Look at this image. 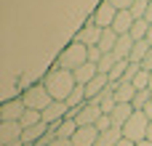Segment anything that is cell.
I'll return each mask as SVG.
<instances>
[{
  "mask_svg": "<svg viewBox=\"0 0 152 146\" xmlns=\"http://www.w3.org/2000/svg\"><path fill=\"white\" fill-rule=\"evenodd\" d=\"M147 130H150V117H147L144 112H134L131 120L123 125V136H126L128 141H134V144L144 141V138H147Z\"/></svg>",
  "mask_w": 152,
  "mask_h": 146,
  "instance_id": "cell-3",
  "label": "cell"
},
{
  "mask_svg": "<svg viewBox=\"0 0 152 146\" xmlns=\"http://www.w3.org/2000/svg\"><path fill=\"white\" fill-rule=\"evenodd\" d=\"M69 141L75 146H96L99 130H96V125H83V128H77V133H75Z\"/></svg>",
  "mask_w": 152,
  "mask_h": 146,
  "instance_id": "cell-10",
  "label": "cell"
},
{
  "mask_svg": "<svg viewBox=\"0 0 152 146\" xmlns=\"http://www.w3.org/2000/svg\"><path fill=\"white\" fill-rule=\"evenodd\" d=\"M91 19H94L102 29H110V27L115 24V19H118V8H115L110 0H104V3L94 11V16H91Z\"/></svg>",
  "mask_w": 152,
  "mask_h": 146,
  "instance_id": "cell-9",
  "label": "cell"
},
{
  "mask_svg": "<svg viewBox=\"0 0 152 146\" xmlns=\"http://www.w3.org/2000/svg\"><path fill=\"white\" fill-rule=\"evenodd\" d=\"M150 5H152L150 0H134V5H131V16H134V19H144Z\"/></svg>",
  "mask_w": 152,
  "mask_h": 146,
  "instance_id": "cell-29",
  "label": "cell"
},
{
  "mask_svg": "<svg viewBox=\"0 0 152 146\" xmlns=\"http://www.w3.org/2000/svg\"><path fill=\"white\" fill-rule=\"evenodd\" d=\"M77 120L75 117H67V120H61L59 122V138H72L75 133H77Z\"/></svg>",
  "mask_w": 152,
  "mask_h": 146,
  "instance_id": "cell-24",
  "label": "cell"
},
{
  "mask_svg": "<svg viewBox=\"0 0 152 146\" xmlns=\"http://www.w3.org/2000/svg\"><path fill=\"white\" fill-rule=\"evenodd\" d=\"M21 133H24V128H21V122H19V120H16V122H0V146L19 141V138H21Z\"/></svg>",
  "mask_w": 152,
  "mask_h": 146,
  "instance_id": "cell-11",
  "label": "cell"
},
{
  "mask_svg": "<svg viewBox=\"0 0 152 146\" xmlns=\"http://www.w3.org/2000/svg\"><path fill=\"white\" fill-rule=\"evenodd\" d=\"M110 128H112V117H110V114H102V117L96 120V130H99V133H107Z\"/></svg>",
  "mask_w": 152,
  "mask_h": 146,
  "instance_id": "cell-31",
  "label": "cell"
},
{
  "mask_svg": "<svg viewBox=\"0 0 152 146\" xmlns=\"http://www.w3.org/2000/svg\"><path fill=\"white\" fill-rule=\"evenodd\" d=\"M150 101H152V90L147 88V90H136V96H134V101H131V104H134V109H136V112H144V106H147Z\"/></svg>",
  "mask_w": 152,
  "mask_h": 146,
  "instance_id": "cell-27",
  "label": "cell"
},
{
  "mask_svg": "<svg viewBox=\"0 0 152 146\" xmlns=\"http://www.w3.org/2000/svg\"><path fill=\"white\" fill-rule=\"evenodd\" d=\"M99 106H102V112H104V114H112V112H115V106H118V98H115V90H112V85H110L107 90H102V96H99Z\"/></svg>",
  "mask_w": 152,
  "mask_h": 146,
  "instance_id": "cell-21",
  "label": "cell"
},
{
  "mask_svg": "<svg viewBox=\"0 0 152 146\" xmlns=\"http://www.w3.org/2000/svg\"><path fill=\"white\" fill-rule=\"evenodd\" d=\"M118 37H120V35L110 27V29H104V32H102V40H99V45H96V48H99L102 53H112V51H115V45H118Z\"/></svg>",
  "mask_w": 152,
  "mask_h": 146,
  "instance_id": "cell-19",
  "label": "cell"
},
{
  "mask_svg": "<svg viewBox=\"0 0 152 146\" xmlns=\"http://www.w3.org/2000/svg\"><path fill=\"white\" fill-rule=\"evenodd\" d=\"M134 16H131V11H118V19H115V24H112V29L118 32V35H128L131 32V27H134Z\"/></svg>",
  "mask_w": 152,
  "mask_h": 146,
  "instance_id": "cell-17",
  "label": "cell"
},
{
  "mask_svg": "<svg viewBox=\"0 0 152 146\" xmlns=\"http://www.w3.org/2000/svg\"><path fill=\"white\" fill-rule=\"evenodd\" d=\"M102 114H104V112H102V106H99V98H94V101H86V104L77 106V109H69L67 117H75L77 125L83 128V125H96V120H99Z\"/></svg>",
  "mask_w": 152,
  "mask_h": 146,
  "instance_id": "cell-5",
  "label": "cell"
},
{
  "mask_svg": "<svg viewBox=\"0 0 152 146\" xmlns=\"http://www.w3.org/2000/svg\"><path fill=\"white\" fill-rule=\"evenodd\" d=\"M24 112H27V104H24L21 96L8 98V101L0 106V122H16V120L24 117Z\"/></svg>",
  "mask_w": 152,
  "mask_h": 146,
  "instance_id": "cell-7",
  "label": "cell"
},
{
  "mask_svg": "<svg viewBox=\"0 0 152 146\" xmlns=\"http://www.w3.org/2000/svg\"><path fill=\"white\" fill-rule=\"evenodd\" d=\"M102 32H104V29H102L94 19H88V21H86V27H80V29H77L75 43H80V45H86V48H94V45H99Z\"/></svg>",
  "mask_w": 152,
  "mask_h": 146,
  "instance_id": "cell-6",
  "label": "cell"
},
{
  "mask_svg": "<svg viewBox=\"0 0 152 146\" xmlns=\"http://www.w3.org/2000/svg\"><path fill=\"white\" fill-rule=\"evenodd\" d=\"M147 40H150V45H152V24H150V35H147Z\"/></svg>",
  "mask_w": 152,
  "mask_h": 146,
  "instance_id": "cell-41",
  "label": "cell"
},
{
  "mask_svg": "<svg viewBox=\"0 0 152 146\" xmlns=\"http://www.w3.org/2000/svg\"><path fill=\"white\" fill-rule=\"evenodd\" d=\"M51 146H75V144H72L69 138H56V141H53Z\"/></svg>",
  "mask_w": 152,
  "mask_h": 146,
  "instance_id": "cell-35",
  "label": "cell"
},
{
  "mask_svg": "<svg viewBox=\"0 0 152 146\" xmlns=\"http://www.w3.org/2000/svg\"><path fill=\"white\" fill-rule=\"evenodd\" d=\"M21 98H24V104H27V109H35V112H43L45 106H51V93L45 90V85L43 82H37V85H32V88H27L24 93H21Z\"/></svg>",
  "mask_w": 152,
  "mask_h": 146,
  "instance_id": "cell-4",
  "label": "cell"
},
{
  "mask_svg": "<svg viewBox=\"0 0 152 146\" xmlns=\"http://www.w3.org/2000/svg\"><path fill=\"white\" fill-rule=\"evenodd\" d=\"M128 35H131L136 43H139V40H147V35H150V21H147V19H136Z\"/></svg>",
  "mask_w": 152,
  "mask_h": 146,
  "instance_id": "cell-23",
  "label": "cell"
},
{
  "mask_svg": "<svg viewBox=\"0 0 152 146\" xmlns=\"http://www.w3.org/2000/svg\"><path fill=\"white\" fill-rule=\"evenodd\" d=\"M102 56H104V53H102L96 45H94V48H88V61H91V64H99V61H102Z\"/></svg>",
  "mask_w": 152,
  "mask_h": 146,
  "instance_id": "cell-32",
  "label": "cell"
},
{
  "mask_svg": "<svg viewBox=\"0 0 152 146\" xmlns=\"http://www.w3.org/2000/svg\"><path fill=\"white\" fill-rule=\"evenodd\" d=\"M48 128L51 125H45V122H37V125H32V128H27L24 133H21V141H24V146H32V144H37L45 133H48Z\"/></svg>",
  "mask_w": 152,
  "mask_h": 146,
  "instance_id": "cell-15",
  "label": "cell"
},
{
  "mask_svg": "<svg viewBox=\"0 0 152 146\" xmlns=\"http://www.w3.org/2000/svg\"><path fill=\"white\" fill-rule=\"evenodd\" d=\"M134 88H136V90H147V88H150V72H147V69H142V72L134 77Z\"/></svg>",
  "mask_w": 152,
  "mask_h": 146,
  "instance_id": "cell-30",
  "label": "cell"
},
{
  "mask_svg": "<svg viewBox=\"0 0 152 146\" xmlns=\"http://www.w3.org/2000/svg\"><path fill=\"white\" fill-rule=\"evenodd\" d=\"M118 11H131V5H134V0H110Z\"/></svg>",
  "mask_w": 152,
  "mask_h": 146,
  "instance_id": "cell-33",
  "label": "cell"
},
{
  "mask_svg": "<svg viewBox=\"0 0 152 146\" xmlns=\"http://www.w3.org/2000/svg\"><path fill=\"white\" fill-rule=\"evenodd\" d=\"M150 40H139V43H136V45H134V51H131V56H128V61H131V64H142V61H144V56H147V53H150Z\"/></svg>",
  "mask_w": 152,
  "mask_h": 146,
  "instance_id": "cell-22",
  "label": "cell"
},
{
  "mask_svg": "<svg viewBox=\"0 0 152 146\" xmlns=\"http://www.w3.org/2000/svg\"><path fill=\"white\" fill-rule=\"evenodd\" d=\"M40 114H43V122L45 125H59L61 120H67L69 106H67V101H51V106H45Z\"/></svg>",
  "mask_w": 152,
  "mask_h": 146,
  "instance_id": "cell-8",
  "label": "cell"
},
{
  "mask_svg": "<svg viewBox=\"0 0 152 146\" xmlns=\"http://www.w3.org/2000/svg\"><path fill=\"white\" fill-rule=\"evenodd\" d=\"M123 141V128H110L107 133H99L96 146H118Z\"/></svg>",
  "mask_w": 152,
  "mask_h": 146,
  "instance_id": "cell-20",
  "label": "cell"
},
{
  "mask_svg": "<svg viewBox=\"0 0 152 146\" xmlns=\"http://www.w3.org/2000/svg\"><path fill=\"white\" fill-rule=\"evenodd\" d=\"M150 90H152V72H150Z\"/></svg>",
  "mask_w": 152,
  "mask_h": 146,
  "instance_id": "cell-42",
  "label": "cell"
},
{
  "mask_svg": "<svg viewBox=\"0 0 152 146\" xmlns=\"http://www.w3.org/2000/svg\"><path fill=\"white\" fill-rule=\"evenodd\" d=\"M147 138L152 141V122H150V130H147Z\"/></svg>",
  "mask_w": 152,
  "mask_h": 146,
  "instance_id": "cell-40",
  "label": "cell"
},
{
  "mask_svg": "<svg viewBox=\"0 0 152 146\" xmlns=\"http://www.w3.org/2000/svg\"><path fill=\"white\" fill-rule=\"evenodd\" d=\"M5 146H24V141L19 138V141H13V144H5Z\"/></svg>",
  "mask_w": 152,
  "mask_h": 146,
  "instance_id": "cell-39",
  "label": "cell"
},
{
  "mask_svg": "<svg viewBox=\"0 0 152 146\" xmlns=\"http://www.w3.org/2000/svg\"><path fill=\"white\" fill-rule=\"evenodd\" d=\"M107 88H110L107 74H96V77L86 85V98H88V101H94V98H99V96H102V90H107Z\"/></svg>",
  "mask_w": 152,
  "mask_h": 146,
  "instance_id": "cell-12",
  "label": "cell"
},
{
  "mask_svg": "<svg viewBox=\"0 0 152 146\" xmlns=\"http://www.w3.org/2000/svg\"><path fill=\"white\" fill-rule=\"evenodd\" d=\"M19 122H21V128L27 130V128H32V125L43 122V114H40V112H35V109H27V112H24V117H21Z\"/></svg>",
  "mask_w": 152,
  "mask_h": 146,
  "instance_id": "cell-28",
  "label": "cell"
},
{
  "mask_svg": "<svg viewBox=\"0 0 152 146\" xmlns=\"http://www.w3.org/2000/svg\"><path fill=\"white\" fill-rule=\"evenodd\" d=\"M118 146H136V144H134V141H128V138L123 136V141H120V144H118Z\"/></svg>",
  "mask_w": 152,
  "mask_h": 146,
  "instance_id": "cell-37",
  "label": "cell"
},
{
  "mask_svg": "<svg viewBox=\"0 0 152 146\" xmlns=\"http://www.w3.org/2000/svg\"><path fill=\"white\" fill-rule=\"evenodd\" d=\"M83 64H88V48L80 45V43H75V40H72V43L59 53V59H56V66L69 69V72H75V69L83 66Z\"/></svg>",
  "mask_w": 152,
  "mask_h": 146,
  "instance_id": "cell-2",
  "label": "cell"
},
{
  "mask_svg": "<svg viewBox=\"0 0 152 146\" xmlns=\"http://www.w3.org/2000/svg\"><path fill=\"white\" fill-rule=\"evenodd\" d=\"M32 146H40V144H32Z\"/></svg>",
  "mask_w": 152,
  "mask_h": 146,
  "instance_id": "cell-43",
  "label": "cell"
},
{
  "mask_svg": "<svg viewBox=\"0 0 152 146\" xmlns=\"http://www.w3.org/2000/svg\"><path fill=\"white\" fill-rule=\"evenodd\" d=\"M43 85H45V90L51 93V98H53V101H67V98H69V93L77 88L75 74H72L69 69H61V66L48 69V72H45V77H43Z\"/></svg>",
  "mask_w": 152,
  "mask_h": 146,
  "instance_id": "cell-1",
  "label": "cell"
},
{
  "mask_svg": "<svg viewBox=\"0 0 152 146\" xmlns=\"http://www.w3.org/2000/svg\"><path fill=\"white\" fill-rule=\"evenodd\" d=\"M112 90H115V98H118V104H131V101H134V96H136V88H134V82H126V80H120L118 85H112Z\"/></svg>",
  "mask_w": 152,
  "mask_h": 146,
  "instance_id": "cell-13",
  "label": "cell"
},
{
  "mask_svg": "<svg viewBox=\"0 0 152 146\" xmlns=\"http://www.w3.org/2000/svg\"><path fill=\"white\" fill-rule=\"evenodd\" d=\"M142 69H147V72H152V48H150V53L144 56V61H142Z\"/></svg>",
  "mask_w": 152,
  "mask_h": 146,
  "instance_id": "cell-34",
  "label": "cell"
},
{
  "mask_svg": "<svg viewBox=\"0 0 152 146\" xmlns=\"http://www.w3.org/2000/svg\"><path fill=\"white\" fill-rule=\"evenodd\" d=\"M118 61H120V59H118L115 53H104V56H102V61L96 64V66H99V74H110V72L115 69V64H118Z\"/></svg>",
  "mask_w": 152,
  "mask_h": 146,
  "instance_id": "cell-26",
  "label": "cell"
},
{
  "mask_svg": "<svg viewBox=\"0 0 152 146\" xmlns=\"http://www.w3.org/2000/svg\"><path fill=\"white\" fill-rule=\"evenodd\" d=\"M136 146H152V141H150V138H144V141H139Z\"/></svg>",
  "mask_w": 152,
  "mask_h": 146,
  "instance_id": "cell-38",
  "label": "cell"
},
{
  "mask_svg": "<svg viewBox=\"0 0 152 146\" xmlns=\"http://www.w3.org/2000/svg\"><path fill=\"white\" fill-rule=\"evenodd\" d=\"M144 114L150 117V122H152V101H150V104H147V106H144Z\"/></svg>",
  "mask_w": 152,
  "mask_h": 146,
  "instance_id": "cell-36",
  "label": "cell"
},
{
  "mask_svg": "<svg viewBox=\"0 0 152 146\" xmlns=\"http://www.w3.org/2000/svg\"><path fill=\"white\" fill-rule=\"evenodd\" d=\"M72 74H75V82H77V85H88V82H91V80H94V77L99 74V66L88 61V64L77 66V69L72 72Z\"/></svg>",
  "mask_w": 152,
  "mask_h": 146,
  "instance_id": "cell-16",
  "label": "cell"
},
{
  "mask_svg": "<svg viewBox=\"0 0 152 146\" xmlns=\"http://www.w3.org/2000/svg\"><path fill=\"white\" fill-rule=\"evenodd\" d=\"M88 98H86V85H77L72 93H69V98H67V106L69 109H77V106H83Z\"/></svg>",
  "mask_w": 152,
  "mask_h": 146,
  "instance_id": "cell-25",
  "label": "cell"
},
{
  "mask_svg": "<svg viewBox=\"0 0 152 146\" xmlns=\"http://www.w3.org/2000/svg\"><path fill=\"white\" fill-rule=\"evenodd\" d=\"M134 45H136V40H134L131 35H120V37H118V45H115V51H112V53L123 61V59H128V56H131Z\"/></svg>",
  "mask_w": 152,
  "mask_h": 146,
  "instance_id": "cell-18",
  "label": "cell"
},
{
  "mask_svg": "<svg viewBox=\"0 0 152 146\" xmlns=\"http://www.w3.org/2000/svg\"><path fill=\"white\" fill-rule=\"evenodd\" d=\"M136 109H134V104H118L115 106V112L110 114L112 117V128H123L128 120H131V114H134Z\"/></svg>",
  "mask_w": 152,
  "mask_h": 146,
  "instance_id": "cell-14",
  "label": "cell"
}]
</instances>
